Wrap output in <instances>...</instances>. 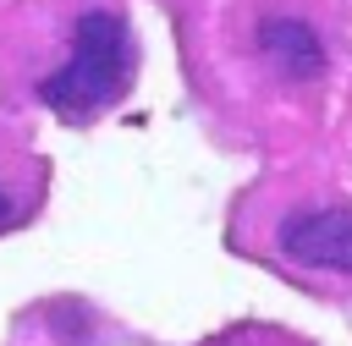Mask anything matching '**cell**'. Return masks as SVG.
Returning <instances> with one entry per match:
<instances>
[{
    "mask_svg": "<svg viewBox=\"0 0 352 346\" xmlns=\"http://www.w3.org/2000/svg\"><path fill=\"white\" fill-rule=\"evenodd\" d=\"M275 247L302 269L352 275V203H330V198L292 203L275 220Z\"/></svg>",
    "mask_w": 352,
    "mask_h": 346,
    "instance_id": "3957f363",
    "label": "cell"
},
{
    "mask_svg": "<svg viewBox=\"0 0 352 346\" xmlns=\"http://www.w3.org/2000/svg\"><path fill=\"white\" fill-rule=\"evenodd\" d=\"M0 77L60 121H99L138 82L126 0H11L0 11Z\"/></svg>",
    "mask_w": 352,
    "mask_h": 346,
    "instance_id": "6da1fadb",
    "label": "cell"
},
{
    "mask_svg": "<svg viewBox=\"0 0 352 346\" xmlns=\"http://www.w3.org/2000/svg\"><path fill=\"white\" fill-rule=\"evenodd\" d=\"M346 0H231L226 27L236 60L280 93H314L330 82L346 49Z\"/></svg>",
    "mask_w": 352,
    "mask_h": 346,
    "instance_id": "7a4b0ae2",
    "label": "cell"
},
{
    "mask_svg": "<svg viewBox=\"0 0 352 346\" xmlns=\"http://www.w3.org/2000/svg\"><path fill=\"white\" fill-rule=\"evenodd\" d=\"M44 176H50V170H44L28 126L11 121V115H0V231L22 225V220L38 209Z\"/></svg>",
    "mask_w": 352,
    "mask_h": 346,
    "instance_id": "277c9868",
    "label": "cell"
}]
</instances>
